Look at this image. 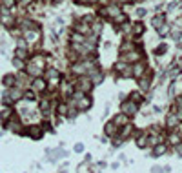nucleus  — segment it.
<instances>
[{
    "label": "nucleus",
    "mask_w": 182,
    "mask_h": 173,
    "mask_svg": "<svg viewBox=\"0 0 182 173\" xmlns=\"http://www.w3.org/2000/svg\"><path fill=\"white\" fill-rule=\"evenodd\" d=\"M22 93H24V89H20L18 86H11L9 91H7L6 95H7L13 102H17V100H20V98H22Z\"/></svg>",
    "instance_id": "9d476101"
},
{
    "label": "nucleus",
    "mask_w": 182,
    "mask_h": 173,
    "mask_svg": "<svg viewBox=\"0 0 182 173\" xmlns=\"http://www.w3.org/2000/svg\"><path fill=\"white\" fill-rule=\"evenodd\" d=\"M75 31L80 33V35H84V37H87V35H91V27H89L87 22L80 20V22H76L75 24Z\"/></svg>",
    "instance_id": "9b49d317"
},
{
    "label": "nucleus",
    "mask_w": 182,
    "mask_h": 173,
    "mask_svg": "<svg viewBox=\"0 0 182 173\" xmlns=\"http://www.w3.org/2000/svg\"><path fill=\"white\" fill-rule=\"evenodd\" d=\"M22 98H24V100H35V93H33V91H26V89H24Z\"/></svg>",
    "instance_id": "72a5a7b5"
},
{
    "label": "nucleus",
    "mask_w": 182,
    "mask_h": 173,
    "mask_svg": "<svg viewBox=\"0 0 182 173\" xmlns=\"http://www.w3.org/2000/svg\"><path fill=\"white\" fill-rule=\"evenodd\" d=\"M15 58L27 60V58H29V51H27V47H17V51H15Z\"/></svg>",
    "instance_id": "2eb2a0df"
},
{
    "label": "nucleus",
    "mask_w": 182,
    "mask_h": 173,
    "mask_svg": "<svg viewBox=\"0 0 182 173\" xmlns=\"http://www.w3.org/2000/svg\"><path fill=\"white\" fill-rule=\"evenodd\" d=\"M26 71H27V75H31L33 78H35V77H42L44 67H40V66H37V64H33V62H29V64H27V67H26Z\"/></svg>",
    "instance_id": "1a4fd4ad"
},
{
    "label": "nucleus",
    "mask_w": 182,
    "mask_h": 173,
    "mask_svg": "<svg viewBox=\"0 0 182 173\" xmlns=\"http://www.w3.org/2000/svg\"><path fill=\"white\" fill-rule=\"evenodd\" d=\"M140 58H142V51H135V49L120 55V60H124V62H128V64H131V62L135 64V62H139Z\"/></svg>",
    "instance_id": "7ed1b4c3"
},
{
    "label": "nucleus",
    "mask_w": 182,
    "mask_h": 173,
    "mask_svg": "<svg viewBox=\"0 0 182 173\" xmlns=\"http://www.w3.org/2000/svg\"><path fill=\"white\" fill-rule=\"evenodd\" d=\"M84 40H86V37H84V35H80V33H76V31L71 33V42H73V44H82Z\"/></svg>",
    "instance_id": "5701e85b"
},
{
    "label": "nucleus",
    "mask_w": 182,
    "mask_h": 173,
    "mask_svg": "<svg viewBox=\"0 0 182 173\" xmlns=\"http://www.w3.org/2000/svg\"><path fill=\"white\" fill-rule=\"evenodd\" d=\"M13 64H15V67H17V69H24V67H26L24 60H20V58H15V60H13Z\"/></svg>",
    "instance_id": "f704fd0d"
},
{
    "label": "nucleus",
    "mask_w": 182,
    "mask_h": 173,
    "mask_svg": "<svg viewBox=\"0 0 182 173\" xmlns=\"http://www.w3.org/2000/svg\"><path fill=\"white\" fill-rule=\"evenodd\" d=\"M137 15H139V17H144V15H146V11H144V9H139V11H137Z\"/></svg>",
    "instance_id": "a19ab883"
},
{
    "label": "nucleus",
    "mask_w": 182,
    "mask_h": 173,
    "mask_svg": "<svg viewBox=\"0 0 182 173\" xmlns=\"http://www.w3.org/2000/svg\"><path fill=\"white\" fill-rule=\"evenodd\" d=\"M57 111H58V115L67 117V111H69V108H67V104H66V102H60V104H58V108H57Z\"/></svg>",
    "instance_id": "393cba45"
},
{
    "label": "nucleus",
    "mask_w": 182,
    "mask_h": 173,
    "mask_svg": "<svg viewBox=\"0 0 182 173\" xmlns=\"http://www.w3.org/2000/svg\"><path fill=\"white\" fill-rule=\"evenodd\" d=\"M0 20H2V24H4V26H7V27H13V24H15V18L11 17L9 13H4Z\"/></svg>",
    "instance_id": "6ab92c4d"
},
{
    "label": "nucleus",
    "mask_w": 182,
    "mask_h": 173,
    "mask_svg": "<svg viewBox=\"0 0 182 173\" xmlns=\"http://www.w3.org/2000/svg\"><path fill=\"white\" fill-rule=\"evenodd\" d=\"M179 124H180V120L177 119V115H175V113H170V115H168V119H166V126H168V128H175V126H179Z\"/></svg>",
    "instance_id": "dca6fc26"
},
{
    "label": "nucleus",
    "mask_w": 182,
    "mask_h": 173,
    "mask_svg": "<svg viewBox=\"0 0 182 173\" xmlns=\"http://www.w3.org/2000/svg\"><path fill=\"white\" fill-rule=\"evenodd\" d=\"M160 141H162L160 135H157V137H148V146H157Z\"/></svg>",
    "instance_id": "c756f323"
},
{
    "label": "nucleus",
    "mask_w": 182,
    "mask_h": 173,
    "mask_svg": "<svg viewBox=\"0 0 182 173\" xmlns=\"http://www.w3.org/2000/svg\"><path fill=\"white\" fill-rule=\"evenodd\" d=\"M128 120H129V117H128V115L120 113V115H117V117L113 119V122H115V124H117L118 128H120V126H126V124H128Z\"/></svg>",
    "instance_id": "a211bd4d"
},
{
    "label": "nucleus",
    "mask_w": 182,
    "mask_h": 173,
    "mask_svg": "<svg viewBox=\"0 0 182 173\" xmlns=\"http://www.w3.org/2000/svg\"><path fill=\"white\" fill-rule=\"evenodd\" d=\"M168 142H170V144H175V146H177L179 142H182V139H180V135H179L177 131H171V133L168 135Z\"/></svg>",
    "instance_id": "412c9836"
},
{
    "label": "nucleus",
    "mask_w": 182,
    "mask_h": 173,
    "mask_svg": "<svg viewBox=\"0 0 182 173\" xmlns=\"http://www.w3.org/2000/svg\"><path fill=\"white\" fill-rule=\"evenodd\" d=\"M137 146L139 148H146L148 146V131H144V133H137Z\"/></svg>",
    "instance_id": "4468645a"
},
{
    "label": "nucleus",
    "mask_w": 182,
    "mask_h": 173,
    "mask_svg": "<svg viewBox=\"0 0 182 173\" xmlns=\"http://www.w3.org/2000/svg\"><path fill=\"white\" fill-rule=\"evenodd\" d=\"M129 100H133V102H135V104H142V95H140V93H131V97H129Z\"/></svg>",
    "instance_id": "2f4dec72"
},
{
    "label": "nucleus",
    "mask_w": 182,
    "mask_h": 173,
    "mask_svg": "<svg viewBox=\"0 0 182 173\" xmlns=\"http://www.w3.org/2000/svg\"><path fill=\"white\" fill-rule=\"evenodd\" d=\"M131 49H135V44H131L129 40H124V42H122V46H120V55H122V53H128V51H131Z\"/></svg>",
    "instance_id": "4be33fe9"
},
{
    "label": "nucleus",
    "mask_w": 182,
    "mask_h": 173,
    "mask_svg": "<svg viewBox=\"0 0 182 173\" xmlns=\"http://www.w3.org/2000/svg\"><path fill=\"white\" fill-rule=\"evenodd\" d=\"M131 73H133V77H135V78H140L142 75H146V64H144L142 60L135 62V64L131 66Z\"/></svg>",
    "instance_id": "423d86ee"
},
{
    "label": "nucleus",
    "mask_w": 182,
    "mask_h": 173,
    "mask_svg": "<svg viewBox=\"0 0 182 173\" xmlns=\"http://www.w3.org/2000/svg\"><path fill=\"white\" fill-rule=\"evenodd\" d=\"M76 2H78V4H93L95 0H76Z\"/></svg>",
    "instance_id": "58836bf2"
},
{
    "label": "nucleus",
    "mask_w": 182,
    "mask_h": 173,
    "mask_svg": "<svg viewBox=\"0 0 182 173\" xmlns=\"http://www.w3.org/2000/svg\"><path fill=\"white\" fill-rule=\"evenodd\" d=\"M86 170H87V162H84V164L78 166V173H86Z\"/></svg>",
    "instance_id": "e433bc0d"
},
{
    "label": "nucleus",
    "mask_w": 182,
    "mask_h": 173,
    "mask_svg": "<svg viewBox=\"0 0 182 173\" xmlns=\"http://www.w3.org/2000/svg\"><path fill=\"white\" fill-rule=\"evenodd\" d=\"M137 111H139V104H135L133 100H126V102L120 104V113H124L128 117H133Z\"/></svg>",
    "instance_id": "f03ea898"
},
{
    "label": "nucleus",
    "mask_w": 182,
    "mask_h": 173,
    "mask_svg": "<svg viewBox=\"0 0 182 173\" xmlns=\"http://www.w3.org/2000/svg\"><path fill=\"white\" fill-rule=\"evenodd\" d=\"M22 133H26V135H29L31 139H35V141H38V139H42L44 130L40 128V126H33V128H29V130H24Z\"/></svg>",
    "instance_id": "0eeeda50"
},
{
    "label": "nucleus",
    "mask_w": 182,
    "mask_h": 173,
    "mask_svg": "<svg viewBox=\"0 0 182 173\" xmlns=\"http://www.w3.org/2000/svg\"><path fill=\"white\" fill-rule=\"evenodd\" d=\"M15 80H17V77L15 75H6L2 82H4V86L6 87H11V86H15Z\"/></svg>",
    "instance_id": "b1692460"
},
{
    "label": "nucleus",
    "mask_w": 182,
    "mask_h": 173,
    "mask_svg": "<svg viewBox=\"0 0 182 173\" xmlns=\"http://www.w3.org/2000/svg\"><path fill=\"white\" fill-rule=\"evenodd\" d=\"M166 151H168V146H166V144H160V142H159L157 146H153V155H155V157H160V155H164Z\"/></svg>",
    "instance_id": "f3484780"
},
{
    "label": "nucleus",
    "mask_w": 182,
    "mask_h": 173,
    "mask_svg": "<svg viewBox=\"0 0 182 173\" xmlns=\"http://www.w3.org/2000/svg\"><path fill=\"white\" fill-rule=\"evenodd\" d=\"M15 0H2V7H6V9H13L15 7Z\"/></svg>",
    "instance_id": "473e14b6"
},
{
    "label": "nucleus",
    "mask_w": 182,
    "mask_h": 173,
    "mask_svg": "<svg viewBox=\"0 0 182 173\" xmlns=\"http://www.w3.org/2000/svg\"><path fill=\"white\" fill-rule=\"evenodd\" d=\"M91 87H93V82L89 80V77H87V75H78V77H76L75 89L82 91V93H87V91H91Z\"/></svg>",
    "instance_id": "f257e3e1"
},
{
    "label": "nucleus",
    "mask_w": 182,
    "mask_h": 173,
    "mask_svg": "<svg viewBox=\"0 0 182 173\" xmlns=\"http://www.w3.org/2000/svg\"><path fill=\"white\" fill-rule=\"evenodd\" d=\"M104 133H106V137H117L118 135V126L113 122V120H109L106 126H104Z\"/></svg>",
    "instance_id": "ddd939ff"
},
{
    "label": "nucleus",
    "mask_w": 182,
    "mask_h": 173,
    "mask_svg": "<svg viewBox=\"0 0 182 173\" xmlns=\"http://www.w3.org/2000/svg\"><path fill=\"white\" fill-rule=\"evenodd\" d=\"M166 51H168V46H164V44L157 47V55H162V53H166Z\"/></svg>",
    "instance_id": "c9c22d12"
},
{
    "label": "nucleus",
    "mask_w": 182,
    "mask_h": 173,
    "mask_svg": "<svg viewBox=\"0 0 182 173\" xmlns=\"http://www.w3.org/2000/svg\"><path fill=\"white\" fill-rule=\"evenodd\" d=\"M128 62H124V60H120V62H117V64L113 66V67H115V71H124V69H126V67H128Z\"/></svg>",
    "instance_id": "7c9ffc66"
},
{
    "label": "nucleus",
    "mask_w": 182,
    "mask_h": 173,
    "mask_svg": "<svg viewBox=\"0 0 182 173\" xmlns=\"http://www.w3.org/2000/svg\"><path fill=\"white\" fill-rule=\"evenodd\" d=\"M142 33H144V26H142V24H135L133 29H131V35H137V37H139Z\"/></svg>",
    "instance_id": "bb28decb"
},
{
    "label": "nucleus",
    "mask_w": 182,
    "mask_h": 173,
    "mask_svg": "<svg viewBox=\"0 0 182 173\" xmlns=\"http://www.w3.org/2000/svg\"><path fill=\"white\" fill-rule=\"evenodd\" d=\"M44 78H46V82H47V86H55V84H58L60 82V73L57 71V69H47L46 73H44Z\"/></svg>",
    "instance_id": "20e7f679"
},
{
    "label": "nucleus",
    "mask_w": 182,
    "mask_h": 173,
    "mask_svg": "<svg viewBox=\"0 0 182 173\" xmlns=\"http://www.w3.org/2000/svg\"><path fill=\"white\" fill-rule=\"evenodd\" d=\"M89 27H91V33H93V35H100V31H102V24L98 20H96L93 26H89Z\"/></svg>",
    "instance_id": "a878e982"
},
{
    "label": "nucleus",
    "mask_w": 182,
    "mask_h": 173,
    "mask_svg": "<svg viewBox=\"0 0 182 173\" xmlns=\"http://www.w3.org/2000/svg\"><path fill=\"white\" fill-rule=\"evenodd\" d=\"M13 117V108L11 106H6V108L2 109V113H0V119L2 120H9Z\"/></svg>",
    "instance_id": "aec40b11"
},
{
    "label": "nucleus",
    "mask_w": 182,
    "mask_h": 173,
    "mask_svg": "<svg viewBox=\"0 0 182 173\" xmlns=\"http://www.w3.org/2000/svg\"><path fill=\"white\" fill-rule=\"evenodd\" d=\"M151 24H153V27H157V29H159L162 24H164V17H155V18L151 20Z\"/></svg>",
    "instance_id": "cd10ccee"
},
{
    "label": "nucleus",
    "mask_w": 182,
    "mask_h": 173,
    "mask_svg": "<svg viewBox=\"0 0 182 173\" xmlns=\"http://www.w3.org/2000/svg\"><path fill=\"white\" fill-rule=\"evenodd\" d=\"M82 150H84V148H82V144H76V146H75V151H82Z\"/></svg>",
    "instance_id": "ea45409f"
},
{
    "label": "nucleus",
    "mask_w": 182,
    "mask_h": 173,
    "mask_svg": "<svg viewBox=\"0 0 182 173\" xmlns=\"http://www.w3.org/2000/svg\"><path fill=\"white\" fill-rule=\"evenodd\" d=\"M87 77H89V80L93 82V84H98V82H102V78H104V73L98 69V67H91V69H87Z\"/></svg>",
    "instance_id": "39448f33"
},
{
    "label": "nucleus",
    "mask_w": 182,
    "mask_h": 173,
    "mask_svg": "<svg viewBox=\"0 0 182 173\" xmlns=\"http://www.w3.org/2000/svg\"><path fill=\"white\" fill-rule=\"evenodd\" d=\"M31 87H33V91H46L47 82H46V78H42V77H35Z\"/></svg>",
    "instance_id": "f8f14e48"
},
{
    "label": "nucleus",
    "mask_w": 182,
    "mask_h": 173,
    "mask_svg": "<svg viewBox=\"0 0 182 173\" xmlns=\"http://www.w3.org/2000/svg\"><path fill=\"white\" fill-rule=\"evenodd\" d=\"M75 104H76V109H78V111H86V109L91 106V98L87 97V95H82L78 100H75Z\"/></svg>",
    "instance_id": "6e6552de"
},
{
    "label": "nucleus",
    "mask_w": 182,
    "mask_h": 173,
    "mask_svg": "<svg viewBox=\"0 0 182 173\" xmlns=\"http://www.w3.org/2000/svg\"><path fill=\"white\" fill-rule=\"evenodd\" d=\"M139 2H140V0H139Z\"/></svg>",
    "instance_id": "79ce46f5"
},
{
    "label": "nucleus",
    "mask_w": 182,
    "mask_h": 173,
    "mask_svg": "<svg viewBox=\"0 0 182 173\" xmlns=\"http://www.w3.org/2000/svg\"><path fill=\"white\" fill-rule=\"evenodd\" d=\"M49 102H51V100H47V98H42V100H40V109L47 113V111H49V106H51Z\"/></svg>",
    "instance_id": "c85d7f7f"
},
{
    "label": "nucleus",
    "mask_w": 182,
    "mask_h": 173,
    "mask_svg": "<svg viewBox=\"0 0 182 173\" xmlns=\"http://www.w3.org/2000/svg\"><path fill=\"white\" fill-rule=\"evenodd\" d=\"M177 153L182 157V142H179V144H177Z\"/></svg>",
    "instance_id": "4c0bfd02"
}]
</instances>
